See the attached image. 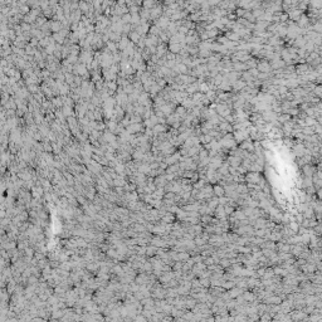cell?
<instances>
[{
	"mask_svg": "<svg viewBox=\"0 0 322 322\" xmlns=\"http://www.w3.org/2000/svg\"><path fill=\"white\" fill-rule=\"evenodd\" d=\"M165 184H166V177H161L160 176V177H157V179H156V185H157L159 188H160V185H161V186H164Z\"/></svg>",
	"mask_w": 322,
	"mask_h": 322,
	"instance_id": "6da1fadb",
	"label": "cell"
},
{
	"mask_svg": "<svg viewBox=\"0 0 322 322\" xmlns=\"http://www.w3.org/2000/svg\"><path fill=\"white\" fill-rule=\"evenodd\" d=\"M230 164H232L234 168H237V166H239V164H240V159H239V157H233V159H230Z\"/></svg>",
	"mask_w": 322,
	"mask_h": 322,
	"instance_id": "7a4b0ae2",
	"label": "cell"
},
{
	"mask_svg": "<svg viewBox=\"0 0 322 322\" xmlns=\"http://www.w3.org/2000/svg\"><path fill=\"white\" fill-rule=\"evenodd\" d=\"M171 220H172V215L171 214H166L165 217L162 218V222H164V223H170Z\"/></svg>",
	"mask_w": 322,
	"mask_h": 322,
	"instance_id": "3957f363",
	"label": "cell"
},
{
	"mask_svg": "<svg viewBox=\"0 0 322 322\" xmlns=\"http://www.w3.org/2000/svg\"><path fill=\"white\" fill-rule=\"evenodd\" d=\"M214 190H215V194H217V195H219V196L224 194V189H223V188H220V186H217V188L214 189Z\"/></svg>",
	"mask_w": 322,
	"mask_h": 322,
	"instance_id": "277c9868",
	"label": "cell"
},
{
	"mask_svg": "<svg viewBox=\"0 0 322 322\" xmlns=\"http://www.w3.org/2000/svg\"><path fill=\"white\" fill-rule=\"evenodd\" d=\"M146 251H147V256H154V254H155V251H156V247L154 245L152 248L150 247V248H147Z\"/></svg>",
	"mask_w": 322,
	"mask_h": 322,
	"instance_id": "5b68a950",
	"label": "cell"
},
{
	"mask_svg": "<svg viewBox=\"0 0 322 322\" xmlns=\"http://www.w3.org/2000/svg\"><path fill=\"white\" fill-rule=\"evenodd\" d=\"M240 292H242L240 289H233V291H230V292H229V294H230L232 297H235V296H238V294H239Z\"/></svg>",
	"mask_w": 322,
	"mask_h": 322,
	"instance_id": "8992f818",
	"label": "cell"
}]
</instances>
